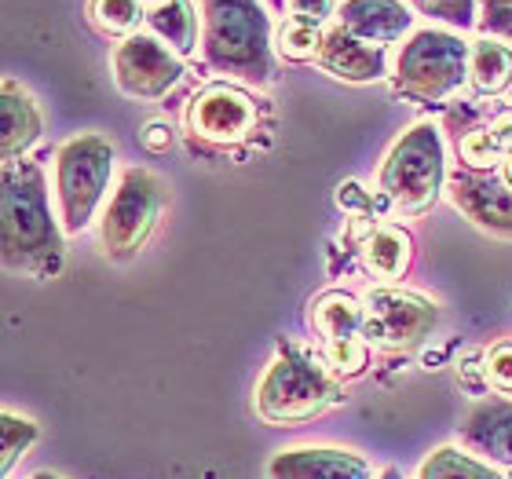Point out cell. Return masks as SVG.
I'll return each instance as SVG.
<instances>
[{
  "label": "cell",
  "instance_id": "obj_21",
  "mask_svg": "<svg viewBox=\"0 0 512 479\" xmlns=\"http://www.w3.org/2000/svg\"><path fill=\"white\" fill-rule=\"evenodd\" d=\"M147 26L150 33L165 41L176 55H191L194 44H198V15H194L191 0H169L161 8L147 11Z\"/></svg>",
  "mask_w": 512,
  "mask_h": 479
},
{
  "label": "cell",
  "instance_id": "obj_18",
  "mask_svg": "<svg viewBox=\"0 0 512 479\" xmlns=\"http://www.w3.org/2000/svg\"><path fill=\"white\" fill-rule=\"evenodd\" d=\"M461 443L487 461L512 465V403L505 399H487L469 410V417L458 428Z\"/></svg>",
  "mask_w": 512,
  "mask_h": 479
},
{
  "label": "cell",
  "instance_id": "obj_29",
  "mask_svg": "<svg viewBox=\"0 0 512 479\" xmlns=\"http://www.w3.org/2000/svg\"><path fill=\"white\" fill-rule=\"evenodd\" d=\"M286 11H289L286 19L304 22V26H319L322 30V22L330 19L333 11V0H289Z\"/></svg>",
  "mask_w": 512,
  "mask_h": 479
},
{
  "label": "cell",
  "instance_id": "obj_25",
  "mask_svg": "<svg viewBox=\"0 0 512 479\" xmlns=\"http://www.w3.org/2000/svg\"><path fill=\"white\" fill-rule=\"evenodd\" d=\"M417 15H428L436 22H447L454 30H472L480 15H476V0H410Z\"/></svg>",
  "mask_w": 512,
  "mask_h": 479
},
{
  "label": "cell",
  "instance_id": "obj_14",
  "mask_svg": "<svg viewBox=\"0 0 512 479\" xmlns=\"http://www.w3.org/2000/svg\"><path fill=\"white\" fill-rule=\"evenodd\" d=\"M315 63H319V70H326L337 81H348V85H366V81H377V77L388 74L384 48L359 41L341 26L322 33V48L315 55Z\"/></svg>",
  "mask_w": 512,
  "mask_h": 479
},
{
  "label": "cell",
  "instance_id": "obj_19",
  "mask_svg": "<svg viewBox=\"0 0 512 479\" xmlns=\"http://www.w3.org/2000/svg\"><path fill=\"white\" fill-rule=\"evenodd\" d=\"M359 256H363V267L377 278H403L410 271V260H414V242L403 227L395 224H377L366 231L363 245H359Z\"/></svg>",
  "mask_w": 512,
  "mask_h": 479
},
{
  "label": "cell",
  "instance_id": "obj_8",
  "mask_svg": "<svg viewBox=\"0 0 512 479\" xmlns=\"http://www.w3.org/2000/svg\"><path fill=\"white\" fill-rule=\"evenodd\" d=\"M311 330L319 333L322 355L333 366L337 377H359L370 362V341H366V315L363 304L344 293V289H330L322 297L311 300L308 311Z\"/></svg>",
  "mask_w": 512,
  "mask_h": 479
},
{
  "label": "cell",
  "instance_id": "obj_12",
  "mask_svg": "<svg viewBox=\"0 0 512 479\" xmlns=\"http://www.w3.org/2000/svg\"><path fill=\"white\" fill-rule=\"evenodd\" d=\"M454 209L494 238H512V187L494 172H458L447 183Z\"/></svg>",
  "mask_w": 512,
  "mask_h": 479
},
{
  "label": "cell",
  "instance_id": "obj_23",
  "mask_svg": "<svg viewBox=\"0 0 512 479\" xmlns=\"http://www.w3.org/2000/svg\"><path fill=\"white\" fill-rule=\"evenodd\" d=\"M417 479H505L502 472H494L491 465L469 458L454 447H439L436 454H428V461L421 465Z\"/></svg>",
  "mask_w": 512,
  "mask_h": 479
},
{
  "label": "cell",
  "instance_id": "obj_27",
  "mask_svg": "<svg viewBox=\"0 0 512 479\" xmlns=\"http://www.w3.org/2000/svg\"><path fill=\"white\" fill-rule=\"evenodd\" d=\"M480 33L491 41H502L512 48V0H483L480 8Z\"/></svg>",
  "mask_w": 512,
  "mask_h": 479
},
{
  "label": "cell",
  "instance_id": "obj_33",
  "mask_svg": "<svg viewBox=\"0 0 512 479\" xmlns=\"http://www.w3.org/2000/svg\"><path fill=\"white\" fill-rule=\"evenodd\" d=\"M505 183H509V187H512V158L505 161Z\"/></svg>",
  "mask_w": 512,
  "mask_h": 479
},
{
  "label": "cell",
  "instance_id": "obj_3",
  "mask_svg": "<svg viewBox=\"0 0 512 479\" xmlns=\"http://www.w3.org/2000/svg\"><path fill=\"white\" fill-rule=\"evenodd\" d=\"M337 399H341L337 377H330V370L315 359L311 348L286 341H282L253 395L256 414L264 417L267 425H297V421L319 417Z\"/></svg>",
  "mask_w": 512,
  "mask_h": 479
},
{
  "label": "cell",
  "instance_id": "obj_20",
  "mask_svg": "<svg viewBox=\"0 0 512 479\" xmlns=\"http://www.w3.org/2000/svg\"><path fill=\"white\" fill-rule=\"evenodd\" d=\"M469 81L480 96H502L512 88V48L502 41H472L469 48Z\"/></svg>",
  "mask_w": 512,
  "mask_h": 479
},
{
  "label": "cell",
  "instance_id": "obj_17",
  "mask_svg": "<svg viewBox=\"0 0 512 479\" xmlns=\"http://www.w3.org/2000/svg\"><path fill=\"white\" fill-rule=\"evenodd\" d=\"M0 128H4V139H0V158H4V165L26 158V150L44 132L41 110H37L33 96L19 81H11V77L0 88Z\"/></svg>",
  "mask_w": 512,
  "mask_h": 479
},
{
  "label": "cell",
  "instance_id": "obj_35",
  "mask_svg": "<svg viewBox=\"0 0 512 479\" xmlns=\"http://www.w3.org/2000/svg\"><path fill=\"white\" fill-rule=\"evenodd\" d=\"M33 479H59V476H55V472H37Z\"/></svg>",
  "mask_w": 512,
  "mask_h": 479
},
{
  "label": "cell",
  "instance_id": "obj_30",
  "mask_svg": "<svg viewBox=\"0 0 512 479\" xmlns=\"http://www.w3.org/2000/svg\"><path fill=\"white\" fill-rule=\"evenodd\" d=\"M139 143H143V150H150V154H165V150L172 147V128L165 125V121H150V125L143 128Z\"/></svg>",
  "mask_w": 512,
  "mask_h": 479
},
{
  "label": "cell",
  "instance_id": "obj_4",
  "mask_svg": "<svg viewBox=\"0 0 512 479\" xmlns=\"http://www.w3.org/2000/svg\"><path fill=\"white\" fill-rule=\"evenodd\" d=\"M447 183L443 136L432 121H421L395 139L377 172V191L395 216H421L439 202Z\"/></svg>",
  "mask_w": 512,
  "mask_h": 479
},
{
  "label": "cell",
  "instance_id": "obj_31",
  "mask_svg": "<svg viewBox=\"0 0 512 479\" xmlns=\"http://www.w3.org/2000/svg\"><path fill=\"white\" fill-rule=\"evenodd\" d=\"M381 479H403V472H399V469H384Z\"/></svg>",
  "mask_w": 512,
  "mask_h": 479
},
{
  "label": "cell",
  "instance_id": "obj_32",
  "mask_svg": "<svg viewBox=\"0 0 512 479\" xmlns=\"http://www.w3.org/2000/svg\"><path fill=\"white\" fill-rule=\"evenodd\" d=\"M267 4H271V8H275V11H286L289 0H267Z\"/></svg>",
  "mask_w": 512,
  "mask_h": 479
},
{
  "label": "cell",
  "instance_id": "obj_11",
  "mask_svg": "<svg viewBox=\"0 0 512 479\" xmlns=\"http://www.w3.org/2000/svg\"><path fill=\"white\" fill-rule=\"evenodd\" d=\"M260 110L249 92L235 85H209L191 99L187 107V128L194 139L216 143V147H235L256 132Z\"/></svg>",
  "mask_w": 512,
  "mask_h": 479
},
{
  "label": "cell",
  "instance_id": "obj_5",
  "mask_svg": "<svg viewBox=\"0 0 512 479\" xmlns=\"http://www.w3.org/2000/svg\"><path fill=\"white\" fill-rule=\"evenodd\" d=\"M469 48L458 33L447 30H414L399 44L395 55V92L417 103H443L469 81Z\"/></svg>",
  "mask_w": 512,
  "mask_h": 479
},
{
  "label": "cell",
  "instance_id": "obj_15",
  "mask_svg": "<svg viewBox=\"0 0 512 479\" xmlns=\"http://www.w3.org/2000/svg\"><path fill=\"white\" fill-rule=\"evenodd\" d=\"M337 26L359 41L384 48V44L403 41L414 26V15L403 0H344L337 11Z\"/></svg>",
  "mask_w": 512,
  "mask_h": 479
},
{
  "label": "cell",
  "instance_id": "obj_7",
  "mask_svg": "<svg viewBox=\"0 0 512 479\" xmlns=\"http://www.w3.org/2000/svg\"><path fill=\"white\" fill-rule=\"evenodd\" d=\"M169 205V187L154 176L150 169H125L118 180V191L110 194L103 220H99V238H103V253L110 260H132L139 249L154 235L161 213Z\"/></svg>",
  "mask_w": 512,
  "mask_h": 479
},
{
  "label": "cell",
  "instance_id": "obj_13",
  "mask_svg": "<svg viewBox=\"0 0 512 479\" xmlns=\"http://www.w3.org/2000/svg\"><path fill=\"white\" fill-rule=\"evenodd\" d=\"M267 479H374V469L352 450L300 447L267 461Z\"/></svg>",
  "mask_w": 512,
  "mask_h": 479
},
{
  "label": "cell",
  "instance_id": "obj_16",
  "mask_svg": "<svg viewBox=\"0 0 512 479\" xmlns=\"http://www.w3.org/2000/svg\"><path fill=\"white\" fill-rule=\"evenodd\" d=\"M454 143H458L461 165L469 172H494L512 158V107L494 110L491 118L476 125H458Z\"/></svg>",
  "mask_w": 512,
  "mask_h": 479
},
{
  "label": "cell",
  "instance_id": "obj_22",
  "mask_svg": "<svg viewBox=\"0 0 512 479\" xmlns=\"http://www.w3.org/2000/svg\"><path fill=\"white\" fill-rule=\"evenodd\" d=\"M88 19L107 37H132L139 33V22H147V4L143 0H88Z\"/></svg>",
  "mask_w": 512,
  "mask_h": 479
},
{
  "label": "cell",
  "instance_id": "obj_6",
  "mask_svg": "<svg viewBox=\"0 0 512 479\" xmlns=\"http://www.w3.org/2000/svg\"><path fill=\"white\" fill-rule=\"evenodd\" d=\"M114 172V143L96 132L66 139L55 154V194L66 235H81L107 198Z\"/></svg>",
  "mask_w": 512,
  "mask_h": 479
},
{
  "label": "cell",
  "instance_id": "obj_28",
  "mask_svg": "<svg viewBox=\"0 0 512 479\" xmlns=\"http://www.w3.org/2000/svg\"><path fill=\"white\" fill-rule=\"evenodd\" d=\"M483 377H487L498 392L512 395V341L494 344L491 352L483 355Z\"/></svg>",
  "mask_w": 512,
  "mask_h": 479
},
{
  "label": "cell",
  "instance_id": "obj_34",
  "mask_svg": "<svg viewBox=\"0 0 512 479\" xmlns=\"http://www.w3.org/2000/svg\"><path fill=\"white\" fill-rule=\"evenodd\" d=\"M143 4H147V11H150V8H161V4H169V0H143Z\"/></svg>",
  "mask_w": 512,
  "mask_h": 479
},
{
  "label": "cell",
  "instance_id": "obj_26",
  "mask_svg": "<svg viewBox=\"0 0 512 479\" xmlns=\"http://www.w3.org/2000/svg\"><path fill=\"white\" fill-rule=\"evenodd\" d=\"M0 432H4V458H0V472L8 476L11 465L26 454V450L33 447V439H37V425H33L30 417H19V414H4V425H0Z\"/></svg>",
  "mask_w": 512,
  "mask_h": 479
},
{
  "label": "cell",
  "instance_id": "obj_24",
  "mask_svg": "<svg viewBox=\"0 0 512 479\" xmlns=\"http://www.w3.org/2000/svg\"><path fill=\"white\" fill-rule=\"evenodd\" d=\"M322 48V30L319 26H304V22L286 19L278 26L275 37V52L282 59H293V63H311Z\"/></svg>",
  "mask_w": 512,
  "mask_h": 479
},
{
  "label": "cell",
  "instance_id": "obj_1",
  "mask_svg": "<svg viewBox=\"0 0 512 479\" xmlns=\"http://www.w3.org/2000/svg\"><path fill=\"white\" fill-rule=\"evenodd\" d=\"M4 264L33 278H55L63 271V231L48 205V183L37 161L4 165Z\"/></svg>",
  "mask_w": 512,
  "mask_h": 479
},
{
  "label": "cell",
  "instance_id": "obj_2",
  "mask_svg": "<svg viewBox=\"0 0 512 479\" xmlns=\"http://www.w3.org/2000/svg\"><path fill=\"white\" fill-rule=\"evenodd\" d=\"M202 55L209 70L264 88L275 81V37L260 0H202Z\"/></svg>",
  "mask_w": 512,
  "mask_h": 479
},
{
  "label": "cell",
  "instance_id": "obj_9",
  "mask_svg": "<svg viewBox=\"0 0 512 479\" xmlns=\"http://www.w3.org/2000/svg\"><path fill=\"white\" fill-rule=\"evenodd\" d=\"M363 315L366 341L392 352H410L417 344H425L439 326V308L432 300L395 286L370 289L363 300Z\"/></svg>",
  "mask_w": 512,
  "mask_h": 479
},
{
  "label": "cell",
  "instance_id": "obj_10",
  "mask_svg": "<svg viewBox=\"0 0 512 479\" xmlns=\"http://www.w3.org/2000/svg\"><path fill=\"white\" fill-rule=\"evenodd\" d=\"M114 85L128 99H161L180 85L183 63L169 44L158 41L154 33H132L110 55Z\"/></svg>",
  "mask_w": 512,
  "mask_h": 479
}]
</instances>
